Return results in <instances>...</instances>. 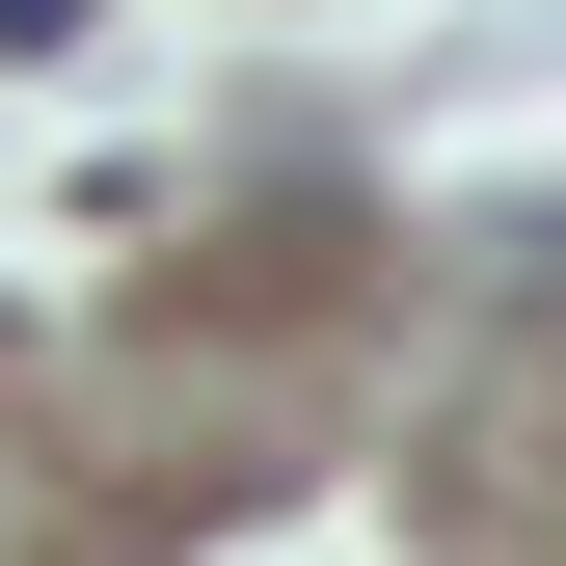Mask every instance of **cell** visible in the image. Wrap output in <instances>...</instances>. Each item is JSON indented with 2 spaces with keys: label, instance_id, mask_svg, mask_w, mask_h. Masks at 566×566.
I'll list each match as a JSON object with an SVG mask.
<instances>
[{
  "label": "cell",
  "instance_id": "6da1fadb",
  "mask_svg": "<svg viewBox=\"0 0 566 566\" xmlns=\"http://www.w3.org/2000/svg\"><path fill=\"white\" fill-rule=\"evenodd\" d=\"M0 54H82V0H0Z\"/></svg>",
  "mask_w": 566,
  "mask_h": 566
}]
</instances>
